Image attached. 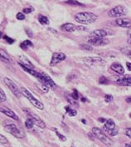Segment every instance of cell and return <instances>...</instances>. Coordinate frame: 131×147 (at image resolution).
I'll use <instances>...</instances> for the list:
<instances>
[{"mask_svg":"<svg viewBox=\"0 0 131 147\" xmlns=\"http://www.w3.org/2000/svg\"><path fill=\"white\" fill-rule=\"evenodd\" d=\"M97 15L94 14L92 13L89 12H82V13H78L75 15V19L77 23L86 25V24H91L95 23L97 19Z\"/></svg>","mask_w":131,"mask_h":147,"instance_id":"obj_1","label":"cell"},{"mask_svg":"<svg viewBox=\"0 0 131 147\" xmlns=\"http://www.w3.org/2000/svg\"><path fill=\"white\" fill-rule=\"evenodd\" d=\"M3 125L5 131L12 134L13 136H15L17 138H23L24 133L23 132V131L20 130V128H18L17 125L14 124L13 122H12L11 121H5Z\"/></svg>","mask_w":131,"mask_h":147,"instance_id":"obj_2","label":"cell"},{"mask_svg":"<svg viewBox=\"0 0 131 147\" xmlns=\"http://www.w3.org/2000/svg\"><path fill=\"white\" fill-rule=\"evenodd\" d=\"M21 92L28 101L31 102L32 106H34L35 107H37L39 110H42V111L44 109V105L39 100H38L36 97H34V96H32V94L28 89H26L25 87H21Z\"/></svg>","mask_w":131,"mask_h":147,"instance_id":"obj_3","label":"cell"},{"mask_svg":"<svg viewBox=\"0 0 131 147\" xmlns=\"http://www.w3.org/2000/svg\"><path fill=\"white\" fill-rule=\"evenodd\" d=\"M92 133L93 135L97 138L98 140H100L101 142H103L105 145H106V146H111L112 144H113V141H112V140L110 139L109 136H107L104 131L100 129V128H98V127H93L92 128Z\"/></svg>","mask_w":131,"mask_h":147,"instance_id":"obj_4","label":"cell"},{"mask_svg":"<svg viewBox=\"0 0 131 147\" xmlns=\"http://www.w3.org/2000/svg\"><path fill=\"white\" fill-rule=\"evenodd\" d=\"M105 123L104 126H103L104 131H105L107 132V134H108L109 136H116L117 133H118V129L116 127L115 121L113 120H111V119H109L107 121H105Z\"/></svg>","mask_w":131,"mask_h":147,"instance_id":"obj_5","label":"cell"},{"mask_svg":"<svg viewBox=\"0 0 131 147\" xmlns=\"http://www.w3.org/2000/svg\"><path fill=\"white\" fill-rule=\"evenodd\" d=\"M83 62L88 66H104L106 62L99 57H89L82 59Z\"/></svg>","mask_w":131,"mask_h":147,"instance_id":"obj_6","label":"cell"},{"mask_svg":"<svg viewBox=\"0 0 131 147\" xmlns=\"http://www.w3.org/2000/svg\"><path fill=\"white\" fill-rule=\"evenodd\" d=\"M3 82L10 89V91L14 94V96H16V97L19 98L21 96V93H22L21 90L18 88V86L16 85L11 79H9L8 78H3Z\"/></svg>","mask_w":131,"mask_h":147,"instance_id":"obj_7","label":"cell"},{"mask_svg":"<svg viewBox=\"0 0 131 147\" xmlns=\"http://www.w3.org/2000/svg\"><path fill=\"white\" fill-rule=\"evenodd\" d=\"M23 111L28 114V116H29V118H31L32 120L33 121L34 125H36L37 126L40 127L41 129H44L46 127V125L44 123V121L38 116H37L35 113H33L32 111H29V110H27V109H24Z\"/></svg>","mask_w":131,"mask_h":147,"instance_id":"obj_8","label":"cell"},{"mask_svg":"<svg viewBox=\"0 0 131 147\" xmlns=\"http://www.w3.org/2000/svg\"><path fill=\"white\" fill-rule=\"evenodd\" d=\"M127 13V9L123 6H116L109 11L108 15L110 18H119L121 16L125 15Z\"/></svg>","mask_w":131,"mask_h":147,"instance_id":"obj_9","label":"cell"},{"mask_svg":"<svg viewBox=\"0 0 131 147\" xmlns=\"http://www.w3.org/2000/svg\"><path fill=\"white\" fill-rule=\"evenodd\" d=\"M108 39L106 38H90L88 39L87 44L91 45V46L95 47H100V46H105L109 43Z\"/></svg>","mask_w":131,"mask_h":147,"instance_id":"obj_10","label":"cell"},{"mask_svg":"<svg viewBox=\"0 0 131 147\" xmlns=\"http://www.w3.org/2000/svg\"><path fill=\"white\" fill-rule=\"evenodd\" d=\"M66 59V55L62 53H55L52 54L51 62H50V66L54 67L56 64L60 63L62 61H64Z\"/></svg>","mask_w":131,"mask_h":147,"instance_id":"obj_11","label":"cell"},{"mask_svg":"<svg viewBox=\"0 0 131 147\" xmlns=\"http://www.w3.org/2000/svg\"><path fill=\"white\" fill-rule=\"evenodd\" d=\"M109 32L105 29H97L93 31L90 34V38H105L106 36H108Z\"/></svg>","mask_w":131,"mask_h":147,"instance_id":"obj_12","label":"cell"},{"mask_svg":"<svg viewBox=\"0 0 131 147\" xmlns=\"http://www.w3.org/2000/svg\"><path fill=\"white\" fill-rule=\"evenodd\" d=\"M116 23L122 28H129L131 27V20L129 18H120L118 19H116Z\"/></svg>","mask_w":131,"mask_h":147,"instance_id":"obj_13","label":"cell"},{"mask_svg":"<svg viewBox=\"0 0 131 147\" xmlns=\"http://www.w3.org/2000/svg\"><path fill=\"white\" fill-rule=\"evenodd\" d=\"M18 63L22 64V65L27 67H28V68L34 69V65H33L31 62V61H30L28 57H26L25 56H23V55L19 56V62H18Z\"/></svg>","mask_w":131,"mask_h":147,"instance_id":"obj_14","label":"cell"},{"mask_svg":"<svg viewBox=\"0 0 131 147\" xmlns=\"http://www.w3.org/2000/svg\"><path fill=\"white\" fill-rule=\"evenodd\" d=\"M0 111H1L2 113H3L4 115L8 116V117H10V118H12V119H13V120H15V121H17V120H18V116L16 115L15 112L13 111L12 110H10L9 108H7V107H2Z\"/></svg>","mask_w":131,"mask_h":147,"instance_id":"obj_15","label":"cell"},{"mask_svg":"<svg viewBox=\"0 0 131 147\" xmlns=\"http://www.w3.org/2000/svg\"><path fill=\"white\" fill-rule=\"evenodd\" d=\"M110 69L112 70L113 71L116 72V73H118L119 75H123L124 73V67L121 64H120V63H118V62L113 63V64L110 66Z\"/></svg>","mask_w":131,"mask_h":147,"instance_id":"obj_16","label":"cell"},{"mask_svg":"<svg viewBox=\"0 0 131 147\" xmlns=\"http://www.w3.org/2000/svg\"><path fill=\"white\" fill-rule=\"evenodd\" d=\"M61 29L62 31L67 32H72L77 30V27L73 24V23H64L63 25H62Z\"/></svg>","mask_w":131,"mask_h":147,"instance_id":"obj_17","label":"cell"},{"mask_svg":"<svg viewBox=\"0 0 131 147\" xmlns=\"http://www.w3.org/2000/svg\"><path fill=\"white\" fill-rule=\"evenodd\" d=\"M43 78H44V82H45V85L46 86H51V87H56V83L54 81L52 78L49 77V75H47L46 73L42 72Z\"/></svg>","mask_w":131,"mask_h":147,"instance_id":"obj_18","label":"cell"},{"mask_svg":"<svg viewBox=\"0 0 131 147\" xmlns=\"http://www.w3.org/2000/svg\"><path fill=\"white\" fill-rule=\"evenodd\" d=\"M117 82L121 86H131V78H124L119 79Z\"/></svg>","mask_w":131,"mask_h":147,"instance_id":"obj_19","label":"cell"},{"mask_svg":"<svg viewBox=\"0 0 131 147\" xmlns=\"http://www.w3.org/2000/svg\"><path fill=\"white\" fill-rule=\"evenodd\" d=\"M1 61L3 62H9L11 60H10V57H9V56L8 55V53L4 51V50H3V49H1Z\"/></svg>","mask_w":131,"mask_h":147,"instance_id":"obj_20","label":"cell"},{"mask_svg":"<svg viewBox=\"0 0 131 147\" xmlns=\"http://www.w3.org/2000/svg\"><path fill=\"white\" fill-rule=\"evenodd\" d=\"M32 46V42L31 41H29V40H25L23 42H22L21 44H20V47L23 48V50H26V49H28L29 47Z\"/></svg>","mask_w":131,"mask_h":147,"instance_id":"obj_21","label":"cell"},{"mask_svg":"<svg viewBox=\"0 0 131 147\" xmlns=\"http://www.w3.org/2000/svg\"><path fill=\"white\" fill-rule=\"evenodd\" d=\"M65 109H66L67 112L68 113V115L70 116H76L77 115V111L76 110H74V109H71L69 107H66Z\"/></svg>","mask_w":131,"mask_h":147,"instance_id":"obj_22","label":"cell"},{"mask_svg":"<svg viewBox=\"0 0 131 147\" xmlns=\"http://www.w3.org/2000/svg\"><path fill=\"white\" fill-rule=\"evenodd\" d=\"M38 20L39 22L42 23V24H48L49 23V19L46 18V16L39 15Z\"/></svg>","mask_w":131,"mask_h":147,"instance_id":"obj_23","label":"cell"},{"mask_svg":"<svg viewBox=\"0 0 131 147\" xmlns=\"http://www.w3.org/2000/svg\"><path fill=\"white\" fill-rule=\"evenodd\" d=\"M33 125H34V122L32 120L31 118H28L26 121H25V125L28 129H32L33 127Z\"/></svg>","mask_w":131,"mask_h":147,"instance_id":"obj_24","label":"cell"},{"mask_svg":"<svg viewBox=\"0 0 131 147\" xmlns=\"http://www.w3.org/2000/svg\"><path fill=\"white\" fill-rule=\"evenodd\" d=\"M6 100H7V96L4 91L3 89H0V101L1 102H4Z\"/></svg>","mask_w":131,"mask_h":147,"instance_id":"obj_25","label":"cell"},{"mask_svg":"<svg viewBox=\"0 0 131 147\" xmlns=\"http://www.w3.org/2000/svg\"><path fill=\"white\" fill-rule=\"evenodd\" d=\"M41 83V82H40ZM37 86H38L39 88H40V90H42L43 92H49V89H48V86H46L43 85L42 83H41V84H37Z\"/></svg>","mask_w":131,"mask_h":147,"instance_id":"obj_26","label":"cell"},{"mask_svg":"<svg viewBox=\"0 0 131 147\" xmlns=\"http://www.w3.org/2000/svg\"><path fill=\"white\" fill-rule=\"evenodd\" d=\"M124 135H125L127 137H129V138H130L131 139V127H129V128L124 129Z\"/></svg>","mask_w":131,"mask_h":147,"instance_id":"obj_27","label":"cell"},{"mask_svg":"<svg viewBox=\"0 0 131 147\" xmlns=\"http://www.w3.org/2000/svg\"><path fill=\"white\" fill-rule=\"evenodd\" d=\"M0 142H1L2 145H7L8 144V140L4 136L1 135L0 136Z\"/></svg>","mask_w":131,"mask_h":147,"instance_id":"obj_28","label":"cell"},{"mask_svg":"<svg viewBox=\"0 0 131 147\" xmlns=\"http://www.w3.org/2000/svg\"><path fill=\"white\" fill-rule=\"evenodd\" d=\"M71 96L74 100H78L79 99V94H78V92H77L76 89H74L73 92L71 94Z\"/></svg>","mask_w":131,"mask_h":147,"instance_id":"obj_29","label":"cell"},{"mask_svg":"<svg viewBox=\"0 0 131 147\" xmlns=\"http://www.w3.org/2000/svg\"><path fill=\"white\" fill-rule=\"evenodd\" d=\"M113 99H114V97L111 95H105V101L106 102H111L113 101Z\"/></svg>","mask_w":131,"mask_h":147,"instance_id":"obj_30","label":"cell"},{"mask_svg":"<svg viewBox=\"0 0 131 147\" xmlns=\"http://www.w3.org/2000/svg\"><path fill=\"white\" fill-rule=\"evenodd\" d=\"M81 47L85 51H91L92 50V47L89 45V44H84V45H81Z\"/></svg>","mask_w":131,"mask_h":147,"instance_id":"obj_31","label":"cell"},{"mask_svg":"<svg viewBox=\"0 0 131 147\" xmlns=\"http://www.w3.org/2000/svg\"><path fill=\"white\" fill-rule=\"evenodd\" d=\"M16 18H17V19H18V20H23V19H25V15L23 14V13H17Z\"/></svg>","mask_w":131,"mask_h":147,"instance_id":"obj_32","label":"cell"},{"mask_svg":"<svg viewBox=\"0 0 131 147\" xmlns=\"http://www.w3.org/2000/svg\"><path fill=\"white\" fill-rule=\"evenodd\" d=\"M67 100L70 101V103L71 104H72V105H77V103H76V101H75V100L72 98V96H71V95H67Z\"/></svg>","mask_w":131,"mask_h":147,"instance_id":"obj_33","label":"cell"},{"mask_svg":"<svg viewBox=\"0 0 131 147\" xmlns=\"http://www.w3.org/2000/svg\"><path fill=\"white\" fill-rule=\"evenodd\" d=\"M56 135H57V136H58V138H59V139L61 140L62 141H66V140H67V138H66V137H65L64 136H62V134H60V133H59V132L57 131H56Z\"/></svg>","mask_w":131,"mask_h":147,"instance_id":"obj_34","label":"cell"},{"mask_svg":"<svg viewBox=\"0 0 131 147\" xmlns=\"http://www.w3.org/2000/svg\"><path fill=\"white\" fill-rule=\"evenodd\" d=\"M3 39L6 40V41L8 42V43H9V44H12V43L14 42V40H13V39L10 38L9 37H7V36H3Z\"/></svg>","mask_w":131,"mask_h":147,"instance_id":"obj_35","label":"cell"},{"mask_svg":"<svg viewBox=\"0 0 131 147\" xmlns=\"http://www.w3.org/2000/svg\"><path fill=\"white\" fill-rule=\"evenodd\" d=\"M107 82H108V81H107V79L105 78L104 76H102V77L100 78V84H106V83H107Z\"/></svg>","mask_w":131,"mask_h":147,"instance_id":"obj_36","label":"cell"},{"mask_svg":"<svg viewBox=\"0 0 131 147\" xmlns=\"http://www.w3.org/2000/svg\"><path fill=\"white\" fill-rule=\"evenodd\" d=\"M65 3H69V4H74V5H81L79 2L77 1H66Z\"/></svg>","mask_w":131,"mask_h":147,"instance_id":"obj_37","label":"cell"},{"mask_svg":"<svg viewBox=\"0 0 131 147\" xmlns=\"http://www.w3.org/2000/svg\"><path fill=\"white\" fill-rule=\"evenodd\" d=\"M32 11H33L32 8H25L23 9V13H30Z\"/></svg>","mask_w":131,"mask_h":147,"instance_id":"obj_38","label":"cell"},{"mask_svg":"<svg viewBox=\"0 0 131 147\" xmlns=\"http://www.w3.org/2000/svg\"><path fill=\"white\" fill-rule=\"evenodd\" d=\"M77 30L79 31H86V28H84V27H81V26H79V27H77Z\"/></svg>","mask_w":131,"mask_h":147,"instance_id":"obj_39","label":"cell"},{"mask_svg":"<svg viewBox=\"0 0 131 147\" xmlns=\"http://www.w3.org/2000/svg\"><path fill=\"white\" fill-rule=\"evenodd\" d=\"M126 67L129 71H131V62H126Z\"/></svg>","mask_w":131,"mask_h":147,"instance_id":"obj_40","label":"cell"},{"mask_svg":"<svg viewBox=\"0 0 131 147\" xmlns=\"http://www.w3.org/2000/svg\"><path fill=\"white\" fill-rule=\"evenodd\" d=\"M125 101H127L128 103H131V96H129V97H127Z\"/></svg>","mask_w":131,"mask_h":147,"instance_id":"obj_41","label":"cell"},{"mask_svg":"<svg viewBox=\"0 0 131 147\" xmlns=\"http://www.w3.org/2000/svg\"><path fill=\"white\" fill-rule=\"evenodd\" d=\"M128 34L130 35V38H131V30H130V31H128Z\"/></svg>","mask_w":131,"mask_h":147,"instance_id":"obj_42","label":"cell"},{"mask_svg":"<svg viewBox=\"0 0 131 147\" xmlns=\"http://www.w3.org/2000/svg\"><path fill=\"white\" fill-rule=\"evenodd\" d=\"M128 42H129V44H130V45H131V38H130L129 40H128Z\"/></svg>","mask_w":131,"mask_h":147,"instance_id":"obj_43","label":"cell"},{"mask_svg":"<svg viewBox=\"0 0 131 147\" xmlns=\"http://www.w3.org/2000/svg\"><path fill=\"white\" fill-rule=\"evenodd\" d=\"M124 147H131V146H130V145H126Z\"/></svg>","mask_w":131,"mask_h":147,"instance_id":"obj_44","label":"cell"},{"mask_svg":"<svg viewBox=\"0 0 131 147\" xmlns=\"http://www.w3.org/2000/svg\"><path fill=\"white\" fill-rule=\"evenodd\" d=\"M82 121H83V123H84V124H85V123H86V122H85V120H82Z\"/></svg>","mask_w":131,"mask_h":147,"instance_id":"obj_45","label":"cell"},{"mask_svg":"<svg viewBox=\"0 0 131 147\" xmlns=\"http://www.w3.org/2000/svg\"><path fill=\"white\" fill-rule=\"evenodd\" d=\"M129 57H130V58L131 59V55H130V56H129Z\"/></svg>","mask_w":131,"mask_h":147,"instance_id":"obj_46","label":"cell"},{"mask_svg":"<svg viewBox=\"0 0 131 147\" xmlns=\"http://www.w3.org/2000/svg\"><path fill=\"white\" fill-rule=\"evenodd\" d=\"M130 117H131V113H130Z\"/></svg>","mask_w":131,"mask_h":147,"instance_id":"obj_47","label":"cell"},{"mask_svg":"<svg viewBox=\"0 0 131 147\" xmlns=\"http://www.w3.org/2000/svg\"><path fill=\"white\" fill-rule=\"evenodd\" d=\"M130 146H131V143H130Z\"/></svg>","mask_w":131,"mask_h":147,"instance_id":"obj_48","label":"cell"}]
</instances>
